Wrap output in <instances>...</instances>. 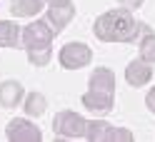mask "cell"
I'll use <instances>...</instances> for the list:
<instances>
[{"mask_svg": "<svg viewBox=\"0 0 155 142\" xmlns=\"http://www.w3.org/2000/svg\"><path fill=\"white\" fill-rule=\"evenodd\" d=\"M93 33L103 43H135L140 35L150 33V27L135 20L128 8H118V10L103 13L95 20Z\"/></svg>", "mask_w": 155, "mask_h": 142, "instance_id": "6da1fadb", "label": "cell"}, {"mask_svg": "<svg viewBox=\"0 0 155 142\" xmlns=\"http://www.w3.org/2000/svg\"><path fill=\"white\" fill-rule=\"evenodd\" d=\"M83 107L95 115H105L115 105V72L110 68H95L88 80V92L80 97Z\"/></svg>", "mask_w": 155, "mask_h": 142, "instance_id": "7a4b0ae2", "label": "cell"}, {"mask_svg": "<svg viewBox=\"0 0 155 142\" xmlns=\"http://www.w3.org/2000/svg\"><path fill=\"white\" fill-rule=\"evenodd\" d=\"M53 130H55V135H63V137H85L88 120L83 115H78V112H73V110H63L55 115Z\"/></svg>", "mask_w": 155, "mask_h": 142, "instance_id": "3957f363", "label": "cell"}, {"mask_svg": "<svg viewBox=\"0 0 155 142\" xmlns=\"http://www.w3.org/2000/svg\"><path fill=\"white\" fill-rule=\"evenodd\" d=\"M58 60L65 70H80L85 65H90L93 60V50L85 43H68L60 47V55H58Z\"/></svg>", "mask_w": 155, "mask_h": 142, "instance_id": "277c9868", "label": "cell"}, {"mask_svg": "<svg viewBox=\"0 0 155 142\" xmlns=\"http://www.w3.org/2000/svg\"><path fill=\"white\" fill-rule=\"evenodd\" d=\"M53 35H55V27H50L48 20H33L23 27L20 33V40L28 47H43V45H50L53 43Z\"/></svg>", "mask_w": 155, "mask_h": 142, "instance_id": "5b68a950", "label": "cell"}, {"mask_svg": "<svg viewBox=\"0 0 155 142\" xmlns=\"http://www.w3.org/2000/svg\"><path fill=\"white\" fill-rule=\"evenodd\" d=\"M5 135L10 142H40L43 140L40 127H35L30 120H23V117H15V120L8 122Z\"/></svg>", "mask_w": 155, "mask_h": 142, "instance_id": "8992f818", "label": "cell"}, {"mask_svg": "<svg viewBox=\"0 0 155 142\" xmlns=\"http://www.w3.org/2000/svg\"><path fill=\"white\" fill-rule=\"evenodd\" d=\"M73 17H75L73 0H55V3H50V8H48V23L55 27V33H60Z\"/></svg>", "mask_w": 155, "mask_h": 142, "instance_id": "52a82bcc", "label": "cell"}, {"mask_svg": "<svg viewBox=\"0 0 155 142\" xmlns=\"http://www.w3.org/2000/svg\"><path fill=\"white\" fill-rule=\"evenodd\" d=\"M153 62L143 60V58H135L128 62V68H125V80H128V85H133V87H143V85H148L150 77H153Z\"/></svg>", "mask_w": 155, "mask_h": 142, "instance_id": "ba28073f", "label": "cell"}, {"mask_svg": "<svg viewBox=\"0 0 155 142\" xmlns=\"http://www.w3.org/2000/svg\"><path fill=\"white\" fill-rule=\"evenodd\" d=\"M23 85L18 80H5L0 85V107H15L23 100Z\"/></svg>", "mask_w": 155, "mask_h": 142, "instance_id": "9c48e42d", "label": "cell"}, {"mask_svg": "<svg viewBox=\"0 0 155 142\" xmlns=\"http://www.w3.org/2000/svg\"><path fill=\"white\" fill-rule=\"evenodd\" d=\"M113 130H115V125H110V122L93 120V122H88L85 140H90V142H113Z\"/></svg>", "mask_w": 155, "mask_h": 142, "instance_id": "30bf717a", "label": "cell"}, {"mask_svg": "<svg viewBox=\"0 0 155 142\" xmlns=\"http://www.w3.org/2000/svg\"><path fill=\"white\" fill-rule=\"evenodd\" d=\"M45 0H10V13L15 17H33L43 10Z\"/></svg>", "mask_w": 155, "mask_h": 142, "instance_id": "8fae6325", "label": "cell"}, {"mask_svg": "<svg viewBox=\"0 0 155 142\" xmlns=\"http://www.w3.org/2000/svg\"><path fill=\"white\" fill-rule=\"evenodd\" d=\"M20 33L18 25L13 20H0V47H15L20 40Z\"/></svg>", "mask_w": 155, "mask_h": 142, "instance_id": "7c38bea8", "label": "cell"}, {"mask_svg": "<svg viewBox=\"0 0 155 142\" xmlns=\"http://www.w3.org/2000/svg\"><path fill=\"white\" fill-rule=\"evenodd\" d=\"M45 107H48V102H45V95H40V92H30L25 97V112L30 117H40V115H45Z\"/></svg>", "mask_w": 155, "mask_h": 142, "instance_id": "4fadbf2b", "label": "cell"}, {"mask_svg": "<svg viewBox=\"0 0 155 142\" xmlns=\"http://www.w3.org/2000/svg\"><path fill=\"white\" fill-rule=\"evenodd\" d=\"M53 58V47L43 45V47H28V60H30L35 68H45Z\"/></svg>", "mask_w": 155, "mask_h": 142, "instance_id": "5bb4252c", "label": "cell"}, {"mask_svg": "<svg viewBox=\"0 0 155 142\" xmlns=\"http://www.w3.org/2000/svg\"><path fill=\"white\" fill-rule=\"evenodd\" d=\"M140 58L155 62V33H145V37L140 40Z\"/></svg>", "mask_w": 155, "mask_h": 142, "instance_id": "9a60e30c", "label": "cell"}, {"mask_svg": "<svg viewBox=\"0 0 155 142\" xmlns=\"http://www.w3.org/2000/svg\"><path fill=\"white\" fill-rule=\"evenodd\" d=\"M113 142H133V132L125 127H115L113 130Z\"/></svg>", "mask_w": 155, "mask_h": 142, "instance_id": "2e32d148", "label": "cell"}, {"mask_svg": "<svg viewBox=\"0 0 155 142\" xmlns=\"http://www.w3.org/2000/svg\"><path fill=\"white\" fill-rule=\"evenodd\" d=\"M118 3H120L123 8H128V10H135V8L143 5V0H118Z\"/></svg>", "mask_w": 155, "mask_h": 142, "instance_id": "e0dca14e", "label": "cell"}, {"mask_svg": "<svg viewBox=\"0 0 155 142\" xmlns=\"http://www.w3.org/2000/svg\"><path fill=\"white\" fill-rule=\"evenodd\" d=\"M145 105H148V110H150V112H155V87L148 92V97H145Z\"/></svg>", "mask_w": 155, "mask_h": 142, "instance_id": "ac0fdd59", "label": "cell"}, {"mask_svg": "<svg viewBox=\"0 0 155 142\" xmlns=\"http://www.w3.org/2000/svg\"><path fill=\"white\" fill-rule=\"evenodd\" d=\"M50 3H55V0H50Z\"/></svg>", "mask_w": 155, "mask_h": 142, "instance_id": "d6986e66", "label": "cell"}]
</instances>
